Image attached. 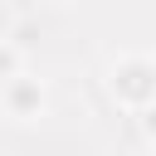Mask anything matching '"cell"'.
Segmentation results:
<instances>
[{"label":"cell","mask_w":156,"mask_h":156,"mask_svg":"<svg viewBox=\"0 0 156 156\" xmlns=\"http://www.w3.org/2000/svg\"><path fill=\"white\" fill-rule=\"evenodd\" d=\"M39 102H44V93H39L34 83H20V88H15V112H24V107H39Z\"/></svg>","instance_id":"1"},{"label":"cell","mask_w":156,"mask_h":156,"mask_svg":"<svg viewBox=\"0 0 156 156\" xmlns=\"http://www.w3.org/2000/svg\"><path fill=\"white\" fill-rule=\"evenodd\" d=\"M15 68H20V49L0 44V78H15Z\"/></svg>","instance_id":"2"}]
</instances>
